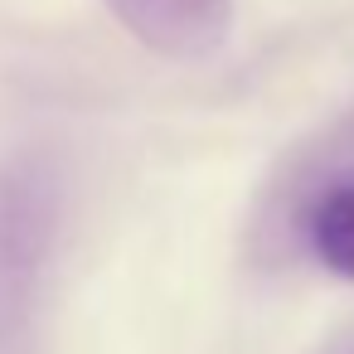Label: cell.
Here are the masks:
<instances>
[{"label":"cell","mask_w":354,"mask_h":354,"mask_svg":"<svg viewBox=\"0 0 354 354\" xmlns=\"http://www.w3.org/2000/svg\"><path fill=\"white\" fill-rule=\"evenodd\" d=\"M59 223V194L39 160L0 170V354H25Z\"/></svg>","instance_id":"1"},{"label":"cell","mask_w":354,"mask_h":354,"mask_svg":"<svg viewBox=\"0 0 354 354\" xmlns=\"http://www.w3.org/2000/svg\"><path fill=\"white\" fill-rule=\"evenodd\" d=\"M117 25L160 59H209L233 30V0H107Z\"/></svg>","instance_id":"2"},{"label":"cell","mask_w":354,"mask_h":354,"mask_svg":"<svg viewBox=\"0 0 354 354\" xmlns=\"http://www.w3.org/2000/svg\"><path fill=\"white\" fill-rule=\"evenodd\" d=\"M310 248L315 257L354 281V185H335L310 209Z\"/></svg>","instance_id":"3"},{"label":"cell","mask_w":354,"mask_h":354,"mask_svg":"<svg viewBox=\"0 0 354 354\" xmlns=\"http://www.w3.org/2000/svg\"><path fill=\"white\" fill-rule=\"evenodd\" d=\"M325 354H354V330H344V335H339V339H335Z\"/></svg>","instance_id":"4"}]
</instances>
